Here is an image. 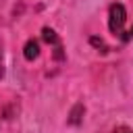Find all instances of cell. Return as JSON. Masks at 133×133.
<instances>
[{"instance_id":"2","label":"cell","mask_w":133,"mask_h":133,"mask_svg":"<svg viewBox=\"0 0 133 133\" xmlns=\"http://www.w3.org/2000/svg\"><path fill=\"white\" fill-rule=\"evenodd\" d=\"M42 35H44V39L48 42V44H52L54 48H56V58H62V46H60V39H58V35H56V31L54 29H50V27H44L42 29Z\"/></svg>"},{"instance_id":"3","label":"cell","mask_w":133,"mask_h":133,"mask_svg":"<svg viewBox=\"0 0 133 133\" xmlns=\"http://www.w3.org/2000/svg\"><path fill=\"white\" fill-rule=\"evenodd\" d=\"M23 56H25L27 60H35V58L39 56V44H37L35 39H29V42L25 44V48H23Z\"/></svg>"},{"instance_id":"5","label":"cell","mask_w":133,"mask_h":133,"mask_svg":"<svg viewBox=\"0 0 133 133\" xmlns=\"http://www.w3.org/2000/svg\"><path fill=\"white\" fill-rule=\"evenodd\" d=\"M112 133H133V131H131L129 127H125V125H121V127H116V129H114Z\"/></svg>"},{"instance_id":"1","label":"cell","mask_w":133,"mask_h":133,"mask_svg":"<svg viewBox=\"0 0 133 133\" xmlns=\"http://www.w3.org/2000/svg\"><path fill=\"white\" fill-rule=\"evenodd\" d=\"M125 21H127V10H125V6L118 4V2H114V4L108 8V29H110V33L123 37Z\"/></svg>"},{"instance_id":"4","label":"cell","mask_w":133,"mask_h":133,"mask_svg":"<svg viewBox=\"0 0 133 133\" xmlns=\"http://www.w3.org/2000/svg\"><path fill=\"white\" fill-rule=\"evenodd\" d=\"M89 42H91L94 46H98V48H102V52H106V50H108V48H106V44H104L102 39H98V37H91Z\"/></svg>"},{"instance_id":"6","label":"cell","mask_w":133,"mask_h":133,"mask_svg":"<svg viewBox=\"0 0 133 133\" xmlns=\"http://www.w3.org/2000/svg\"><path fill=\"white\" fill-rule=\"evenodd\" d=\"M4 73V62H2V44H0V77Z\"/></svg>"}]
</instances>
